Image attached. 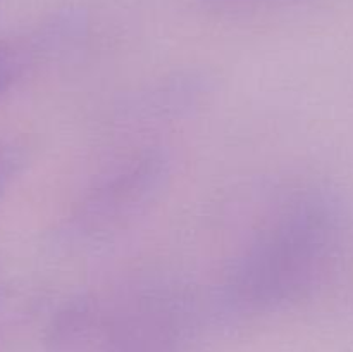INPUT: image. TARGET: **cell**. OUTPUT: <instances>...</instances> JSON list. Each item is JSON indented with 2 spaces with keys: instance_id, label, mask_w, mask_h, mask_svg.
I'll use <instances>...</instances> for the list:
<instances>
[{
  "instance_id": "obj_2",
  "label": "cell",
  "mask_w": 353,
  "mask_h": 352,
  "mask_svg": "<svg viewBox=\"0 0 353 352\" xmlns=\"http://www.w3.org/2000/svg\"><path fill=\"white\" fill-rule=\"evenodd\" d=\"M192 292L168 278H140L79 293L52 317V352H179L192 331Z\"/></svg>"
},
{
  "instance_id": "obj_5",
  "label": "cell",
  "mask_w": 353,
  "mask_h": 352,
  "mask_svg": "<svg viewBox=\"0 0 353 352\" xmlns=\"http://www.w3.org/2000/svg\"><path fill=\"white\" fill-rule=\"evenodd\" d=\"M62 47L57 33L45 35L37 47H19V45L0 41V97L9 92L33 64L34 54L40 52H57Z\"/></svg>"
},
{
  "instance_id": "obj_4",
  "label": "cell",
  "mask_w": 353,
  "mask_h": 352,
  "mask_svg": "<svg viewBox=\"0 0 353 352\" xmlns=\"http://www.w3.org/2000/svg\"><path fill=\"white\" fill-rule=\"evenodd\" d=\"M207 92L203 76L176 75L157 83L152 90L141 93L137 102L130 106L131 119H161L165 116H178L181 110L195 107Z\"/></svg>"
},
{
  "instance_id": "obj_6",
  "label": "cell",
  "mask_w": 353,
  "mask_h": 352,
  "mask_svg": "<svg viewBox=\"0 0 353 352\" xmlns=\"http://www.w3.org/2000/svg\"><path fill=\"white\" fill-rule=\"evenodd\" d=\"M24 162L23 148L16 144H0V197L14 182Z\"/></svg>"
},
{
  "instance_id": "obj_7",
  "label": "cell",
  "mask_w": 353,
  "mask_h": 352,
  "mask_svg": "<svg viewBox=\"0 0 353 352\" xmlns=\"http://www.w3.org/2000/svg\"><path fill=\"white\" fill-rule=\"evenodd\" d=\"M216 2L224 3V6H234V7H240V6H255V3H261V2H269V0H216Z\"/></svg>"
},
{
  "instance_id": "obj_3",
  "label": "cell",
  "mask_w": 353,
  "mask_h": 352,
  "mask_svg": "<svg viewBox=\"0 0 353 352\" xmlns=\"http://www.w3.org/2000/svg\"><path fill=\"white\" fill-rule=\"evenodd\" d=\"M171 178V157L159 145L119 155L83 188L62 237L74 245L103 242L130 228L161 199Z\"/></svg>"
},
{
  "instance_id": "obj_1",
  "label": "cell",
  "mask_w": 353,
  "mask_h": 352,
  "mask_svg": "<svg viewBox=\"0 0 353 352\" xmlns=\"http://www.w3.org/2000/svg\"><path fill=\"white\" fill-rule=\"evenodd\" d=\"M341 231L340 207L326 188L302 182L274 190L224 261L219 311L255 317L309 300L334 268Z\"/></svg>"
}]
</instances>
